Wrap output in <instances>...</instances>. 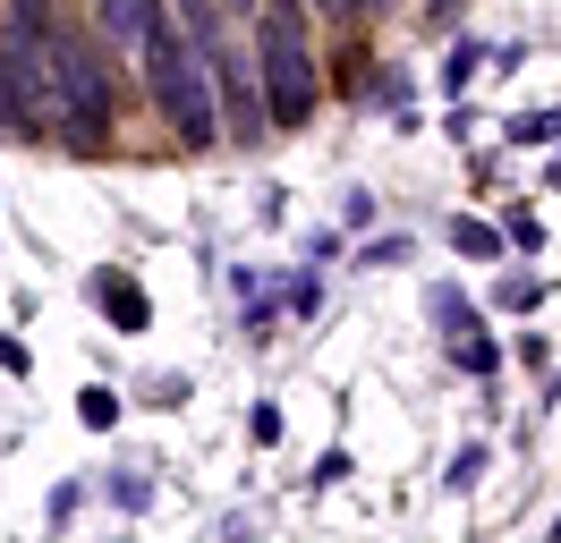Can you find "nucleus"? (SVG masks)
Returning <instances> with one entry per match:
<instances>
[{"label": "nucleus", "mask_w": 561, "mask_h": 543, "mask_svg": "<svg viewBox=\"0 0 561 543\" xmlns=\"http://www.w3.org/2000/svg\"><path fill=\"white\" fill-rule=\"evenodd\" d=\"M0 366H9V373H26V348H18L9 332H0Z\"/></svg>", "instance_id": "f3484780"}, {"label": "nucleus", "mask_w": 561, "mask_h": 543, "mask_svg": "<svg viewBox=\"0 0 561 543\" xmlns=\"http://www.w3.org/2000/svg\"><path fill=\"white\" fill-rule=\"evenodd\" d=\"M179 9H187V26H196V18H205V9H213V0H179Z\"/></svg>", "instance_id": "a211bd4d"}, {"label": "nucleus", "mask_w": 561, "mask_h": 543, "mask_svg": "<svg viewBox=\"0 0 561 543\" xmlns=\"http://www.w3.org/2000/svg\"><path fill=\"white\" fill-rule=\"evenodd\" d=\"M43 136L77 145V153H103L111 145V68L85 34L51 26V102H43Z\"/></svg>", "instance_id": "f257e3e1"}, {"label": "nucleus", "mask_w": 561, "mask_h": 543, "mask_svg": "<svg viewBox=\"0 0 561 543\" xmlns=\"http://www.w3.org/2000/svg\"><path fill=\"white\" fill-rule=\"evenodd\" d=\"M255 68H264V119L280 128H307L316 119V51H307V26H298V0H273L264 18H255Z\"/></svg>", "instance_id": "f03ea898"}, {"label": "nucleus", "mask_w": 561, "mask_h": 543, "mask_svg": "<svg viewBox=\"0 0 561 543\" xmlns=\"http://www.w3.org/2000/svg\"><path fill=\"white\" fill-rule=\"evenodd\" d=\"M511 136H519V145H561V111H519Z\"/></svg>", "instance_id": "1a4fd4ad"}, {"label": "nucleus", "mask_w": 561, "mask_h": 543, "mask_svg": "<svg viewBox=\"0 0 561 543\" xmlns=\"http://www.w3.org/2000/svg\"><path fill=\"white\" fill-rule=\"evenodd\" d=\"M137 68H145V85H153V102H162V119L179 128V145H196V153H205L213 136H221V111H213V77H205L196 34H179V26H171Z\"/></svg>", "instance_id": "7ed1b4c3"}, {"label": "nucleus", "mask_w": 561, "mask_h": 543, "mask_svg": "<svg viewBox=\"0 0 561 543\" xmlns=\"http://www.w3.org/2000/svg\"><path fill=\"white\" fill-rule=\"evenodd\" d=\"M77 416H85L94 434H111V425H119V400H111V391H85V400H77Z\"/></svg>", "instance_id": "9b49d317"}, {"label": "nucleus", "mask_w": 561, "mask_h": 543, "mask_svg": "<svg viewBox=\"0 0 561 543\" xmlns=\"http://www.w3.org/2000/svg\"><path fill=\"white\" fill-rule=\"evenodd\" d=\"M536 298H545V280H502V305H519V314H527Z\"/></svg>", "instance_id": "dca6fc26"}, {"label": "nucleus", "mask_w": 561, "mask_h": 543, "mask_svg": "<svg viewBox=\"0 0 561 543\" xmlns=\"http://www.w3.org/2000/svg\"><path fill=\"white\" fill-rule=\"evenodd\" d=\"M94 305L111 314V332H145V323H153L145 289H137V280H119V272H103V280H94Z\"/></svg>", "instance_id": "423d86ee"}, {"label": "nucleus", "mask_w": 561, "mask_h": 543, "mask_svg": "<svg viewBox=\"0 0 561 543\" xmlns=\"http://www.w3.org/2000/svg\"><path fill=\"white\" fill-rule=\"evenodd\" d=\"M103 34L128 51V60H145V51L171 34V9H162V0H103Z\"/></svg>", "instance_id": "39448f33"}, {"label": "nucleus", "mask_w": 561, "mask_h": 543, "mask_svg": "<svg viewBox=\"0 0 561 543\" xmlns=\"http://www.w3.org/2000/svg\"><path fill=\"white\" fill-rule=\"evenodd\" d=\"M434 323H443V332H468V298H459V289H434Z\"/></svg>", "instance_id": "f8f14e48"}, {"label": "nucleus", "mask_w": 561, "mask_h": 543, "mask_svg": "<svg viewBox=\"0 0 561 543\" xmlns=\"http://www.w3.org/2000/svg\"><path fill=\"white\" fill-rule=\"evenodd\" d=\"M230 9H255V0H230Z\"/></svg>", "instance_id": "aec40b11"}, {"label": "nucleus", "mask_w": 561, "mask_h": 543, "mask_svg": "<svg viewBox=\"0 0 561 543\" xmlns=\"http://www.w3.org/2000/svg\"><path fill=\"white\" fill-rule=\"evenodd\" d=\"M443 484H451V493H468V484H485V450L468 441V450H459V459H451V475H443Z\"/></svg>", "instance_id": "9d476101"}, {"label": "nucleus", "mask_w": 561, "mask_h": 543, "mask_svg": "<svg viewBox=\"0 0 561 543\" xmlns=\"http://www.w3.org/2000/svg\"><path fill=\"white\" fill-rule=\"evenodd\" d=\"M553 187H561V170H553Z\"/></svg>", "instance_id": "412c9836"}, {"label": "nucleus", "mask_w": 561, "mask_h": 543, "mask_svg": "<svg viewBox=\"0 0 561 543\" xmlns=\"http://www.w3.org/2000/svg\"><path fill=\"white\" fill-rule=\"evenodd\" d=\"M196 51H205V77H213V94L230 102V119H221V136H230V145H264V128H273V119H264V94L247 85V68H239V51L221 43V26H213V9L196 18Z\"/></svg>", "instance_id": "20e7f679"}, {"label": "nucleus", "mask_w": 561, "mask_h": 543, "mask_svg": "<svg viewBox=\"0 0 561 543\" xmlns=\"http://www.w3.org/2000/svg\"><path fill=\"white\" fill-rule=\"evenodd\" d=\"M451 357H459V366H468V373H493V366H502V348H493V339L477 332V323L459 332V348H451Z\"/></svg>", "instance_id": "0eeeda50"}, {"label": "nucleus", "mask_w": 561, "mask_h": 543, "mask_svg": "<svg viewBox=\"0 0 561 543\" xmlns=\"http://www.w3.org/2000/svg\"><path fill=\"white\" fill-rule=\"evenodd\" d=\"M451 246L477 264V255H502V230H485V221H451Z\"/></svg>", "instance_id": "6e6552de"}, {"label": "nucleus", "mask_w": 561, "mask_h": 543, "mask_svg": "<svg viewBox=\"0 0 561 543\" xmlns=\"http://www.w3.org/2000/svg\"><path fill=\"white\" fill-rule=\"evenodd\" d=\"M366 221H375V196H366V187H350V196H341V230H366Z\"/></svg>", "instance_id": "2eb2a0df"}, {"label": "nucleus", "mask_w": 561, "mask_h": 543, "mask_svg": "<svg viewBox=\"0 0 561 543\" xmlns=\"http://www.w3.org/2000/svg\"><path fill=\"white\" fill-rule=\"evenodd\" d=\"M477 68H485V43H459V51H451V68H443V77H451V85H468Z\"/></svg>", "instance_id": "4468645a"}, {"label": "nucleus", "mask_w": 561, "mask_h": 543, "mask_svg": "<svg viewBox=\"0 0 561 543\" xmlns=\"http://www.w3.org/2000/svg\"><path fill=\"white\" fill-rule=\"evenodd\" d=\"M111 501H119V509H145V501H153V484H145V475H111Z\"/></svg>", "instance_id": "ddd939ff"}, {"label": "nucleus", "mask_w": 561, "mask_h": 543, "mask_svg": "<svg viewBox=\"0 0 561 543\" xmlns=\"http://www.w3.org/2000/svg\"><path fill=\"white\" fill-rule=\"evenodd\" d=\"M357 9H391V0H357Z\"/></svg>", "instance_id": "6ab92c4d"}]
</instances>
